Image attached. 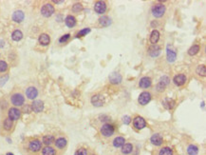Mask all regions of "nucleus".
<instances>
[{
    "mask_svg": "<svg viewBox=\"0 0 206 155\" xmlns=\"http://www.w3.org/2000/svg\"><path fill=\"white\" fill-rule=\"evenodd\" d=\"M24 18H25V13H24V12L21 11V10L15 11L12 13V21L15 23H21L24 20Z\"/></svg>",
    "mask_w": 206,
    "mask_h": 155,
    "instance_id": "obj_20",
    "label": "nucleus"
},
{
    "mask_svg": "<svg viewBox=\"0 0 206 155\" xmlns=\"http://www.w3.org/2000/svg\"><path fill=\"white\" fill-rule=\"evenodd\" d=\"M115 133V127L112 124L105 123L103 124L100 128V134L102 135L104 138H110L112 137Z\"/></svg>",
    "mask_w": 206,
    "mask_h": 155,
    "instance_id": "obj_3",
    "label": "nucleus"
},
{
    "mask_svg": "<svg viewBox=\"0 0 206 155\" xmlns=\"http://www.w3.org/2000/svg\"><path fill=\"white\" fill-rule=\"evenodd\" d=\"M91 104L94 107H102L104 104V97L102 94H94L91 97Z\"/></svg>",
    "mask_w": 206,
    "mask_h": 155,
    "instance_id": "obj_14",
    "label": "nucleus"
},
{
    "mask_svg": "<svg viewBox=\"0 0 206 155\" xmlns=\"http://www.w3.org/2000/svg\"><path fill=\"white\" fill-rule=\"evenodd\" d=\"M6 155H14V154H13V153H12V152H8Z\"/></svg>",
    "mask_w": 206,
    "mask_h": 155,
    "instance_id": "obj_47",
    "label": "nucleus"
},
{
    "mask_svg": "<svg viewBox=\"0 0 206 155\" xmlns=\"http://www.w3.org/2000/svg\"><path fill=\"white\" fill-rule=\"evenodd\" d=\"M150 142L152 145H154L156 147H161L164 144V137L160 133H154L150 138Z\"/></svg>",
    "mask_w": 206,
    "mask_h": 155,
    "instance_id": "obj_15",
    "label": "nucleus"
},
{
    "mask_svg": "<svg viewBox=\"0 0 206 155\" xmlns=\"http://www.w3.org/2000/svg\"><path fill=\"white\" fill-rule=\"evenodd\" d=\"M108 78H109V82L113 85L121 84V82L123 80V77L119 72H112V73L109 75Z\"/></svg>",
    "mask_w": 206,
    "mask_h": 155,
    "instance_id": "obj_22",
    "label": "nucleus"
},
{
    "mask_svg": "<svg viewBox=\"0 0 206 155\" xmlns=\"http://www.w3.org/2000/svg\"><path fill=\"white\" fill-rule=\"evenodd\" d=\"M161 53V47L156 45H152L151 47H149L148 49V54L152 57H157Z\"/></svg>",
    "mask_w": 206,
    "mask_h": 155,
    "instance_id": "obj_26",
    "label": "nucleus"
},
{
    "mask_svg": "<svg viewBox=\"0 0 206 155\" xmlns=\"http://www.w3.org/2000/svg\"><path fill=\"white\" fill-rule=\"evenodd\" d=\"M91 155H96V154H91Z\"/></svg>",
    "mask_w": 206,
    "mask_h": 155,
    "instance_id": "obj_48",
    "label": "nucleus"
},
{
    "mask_svg": "<svg viewBox=\"0 0 206 155\" xmlns=\"http://www.w3.org/2000/svg\"><path fill=\"white\" fill-rule=\"evenodd\" d=\"M166 87H167L166 85H164V83H161V81H159V83H158L156 86V90L159 91V93H164L166 89Z\"/></svg>",
    "mask_w": 206,
    "mask_h": 155,
    "instance_id": "obj_40",
    "label": "nucleus"
},
{
    "mask_svg": "<svg viewBox=\"0 0 206 155\" xmlns=\"http://www.w3.org/2000/svg\"><path fill=\"white\" fill-rule=\"evenodd\" d=\"M123 124H126V125H129V124H130V122H131L130 116H128V115L123 116Z\"/></svg>",
    "mask_w": 206,
    "mask_h": 155,
    "instance_id": "obj_44",
    "label": "nucleus"
},
{
    "mask_svg": "<svg viewBox=\"0 0 206 155\" xmlns=\"http://www.w3.org/2000/svg\"><path fill=\"white\" fill-rule=\"evenodd\" d=\"M158 155H174V151L170 147H161L158 151Z\"/></svg>",
    "mask_w": 206,
    "mask_h": 155,
    "instance_id": "obj_30",
    "label": "nucleus"
},
{
    "mask_svg": "<svg viewBox=\"0 0 206 155\" xmlns=\"http://www.w3.org/2000/svg\"><path fill=\"white\" fill-rule=\"evenodd\" d=\"M151 85H152V79L148 76L142 77L140 81H139V87L141 89H148L150 88Z\"/></svg>",
    "mask_w": 206,
    "mask_h": 155,
    "instance_id": "obj_19",
    "label": "nucleus"
},
{
    "mask_svg": "<svg viewBox=\"0 0 206 155\" xmlns=\"http://www.w3.org/2000/svg\"><path fill=\"white\" fill-rule=\"evenodd\" d=\"M14 129V122L9 117H6L2 122V130L7 133H11Z\"/></svg>",
    "mask_w": 206,
    "mask_h": 155,
    "instance_id": "obj_9",
    "label": "nucleus"
},
{
    "mask_svg": "<svg viewBox=\"0 0 206 155\" xmlns=\"http://www.w3.org/2000/svg\"><path fill=\"white\" fill-rule=\"evenodd\" d=\"M31 110L35 113L42 112L44 109V102L41 100H33V102L31 104Z\"/></svg>",
    "mask_w": 206,
    "mask_h": 155,
    "instance_id": "obj_12",
    "label": "nucleus"
},
{
    "mask_svg": "<svg viewBox=\"0 0 206 155\" xmlns=\"http://www.w3.org/2000/svg\"><path fill=\"white\" fill-rule=\"evenodd\" d=\"M166 57H167V61L169 63H173L176 61L177 59V52L176 51L172 48L170 45L167 46V49H166Z\"/></svg>",
    "mask_w": 206,
    "mask_h": 155,
    "instance_id": "obj_16",
    "label": "nucleus"
},
{
    "mask_svg": "<svg viewBox=\"0 0 206 155\" xmlns=\"http://www.w3.org/2000/svg\"><path fill=\"white\" fill-rule=\"evenodd\" d=\"M26 96L30 100H35V98L38 96V90L33 86L28 87L26 90Z\"/></svg>",
    "mask_w": 206,
    "mask_h": 155,
    "instance_id": "obj_17",
    "label": "nucleus"
},
{
    "mask_svg": "<svg viewBox=\"0 0 206 155\" xmlns=\"http://www.w3.org/2000/svg\"><path fill=\"white\" fill-rule=\"evenodd\" d=\"M53 3L54 4H62V3H64V1H57V0H54Z\"/></svg>",
    "mask_w": 206,
    "mask_h": 155,
    "instance_id": "obj_46",
    "label": "nucleus"
},
{
    "mask_svg": "<svg viewBox=\"0 0 206 155\" xmlns=\"http://www.w3.org/2000/svg\"><path fill=\"white\" fill-rule=\"evenodd\" d=\"M38 42L41 46H49L50 43V37L47 33H41L38 37Z\"/></svg>",
    "mask_w": 206,
    "mask_h": 155,
    "instance_id": "obj_23",
    "label": "nucleus"
},
{
    "mask_svg": "<svg viewBox=\"0 0 206 155\" xmlns=\"http://www.w3.org/2000/svg\"><path fill=\"white\" fill-rule=\"evenodd\" d=\"M70 38V35L69 33H66V35H62L60 38H59V43L60 44H65V43H66Z\"/></svg>",
    "mask_w": 206,
    "mask_h": 155,
    "instance_id": "obj_41",
    "label": "nucleus"
},
{
    "mask_svg": "<svg viewBox=\"0 0 206 155\" xmlns=\"http://www.w3.org/2000/svg\"><path fill=\"white\" fill-rule=\"evenodd\" d=\"M160 81L161 82V83H164V85L166 86H168L169 83H170V79H169V77L168 76H166V75H164L161 77V78L160 79Z\"/></svg>",
    "mask_w": 206,
    "mask_h": 155,
    "instance_id": "obj_42",
    "label": "nucleus"
},
{
    "mask_svg": "<svg viewBox=\"0 0 206 155\" xmlns=\"http://www.w3.org/2000/svg\"><path fill=\"white\" fill-rule=\"evenodd\" d=\"M160 40V32L159 31L157 30H153L151 35H150V38H149V41L152 45H156L158 42Z\"/></svg>",
    "mask_w": 206,
    "mask_h": 155,
    "instance_id": "obj_28",
    "label": "nucleus"
},
{
    "mask_svg": "<svg viewBox=\"0 0 206 155\" xmlns=\"http://www.w3.org/2000/svg\"><path fill=\"white\" fill-rule=\"evenodd\" d=\"M22 38H23V32L20 30H15V31L12 32V39L13 41L18 42V41L22 40Z\"/></svg>",
    "mask_w": 206,
    "mask_h": 155,
    "instance_id": "obj_32",
    "label": "nucleus"
},
{
    "mask_svg": "<svg viewBox=\"0 0 206 155\" xmlns=\"http://www.w3.org/2000/svg\"><path fill=\"white\" fill-rule=\"evenodd\" d=\"M55 141V136L53 134H46L42 137L41 142L45 146H52Z\"/></svg>",
    "mask_w": 206,
    "mask_h": 155,
    "instance_id": "obj_21",
    "label": "nucleus"
},
{
    "mask_svg": "<svg viewBox=\"0 0 206 155\" xmlns=\"http://www.w3.org/2000/svg\"><path fill=\"white\" fill-rule=\"evenodd\" d=\"M151 98H152V95L150 93H148V91H142V93L140 94V96H139L138 102L142 106H145L150 102Z\"/></svg>",
    "mask_w": 206,
    "mask_h": 155,
    "instance_id": "obj_10",
    "label": "nucleus"
},
{
    "mask_svg": "<svg viewBox=\"0 0 206 155\" xmlns=\"http://www.w3.org/2000/svg\"><path fill=\"white\" fill-rule=\"evenodd\" d=\"M40 12H41V14L44 17H50L54 13L55 9H54L53 5H52L51 3H45L41 7V11Z\"/></svg>",
    "mask_w": 206,
    "mask_h": 155,
    "instance_id": "obj_7",
    "label": "nucleus"
},
{
    "mask_svg": "<svg viewBox=\"0 0 206 155\" xmlns=\"http://www.w3.org/2000/svg\"><path fill=\"white\" fill-rule=\"evenodd\" d=\"M200 51V47L199 46V45H193L192 47L190 48V49L188 50V54L190 55V56H194V55H196L197 54V53H199V51Z\"/></svg>",
    "mask_w": 206,
    "mask_h": 155,
    "instance_id": "obj_36",
    "label": "nucleus"
},
{
    "mask_svg": "<svg viewBox=\"0 0 206 155\" xmlns=\"http://www.w3.org/2000/svg\"><path fill=\"white\" fill-rule=\"evenodd\" d=\"M100 118H101V121H103V122H105V123H107V121H109L110 120V117H109V116H107V115H100ZM104 123V124H105Z\"/></svg>",
    "mask_w": 206,
    "mask_h": 155,
    "instance_id": "obj_45",
    "label": "nucleus"
},
{
    "mask_svg": "<svg viewBox=\"0 0 206 155\" xmlns=\"http://www.w3.org/2000/svg\"><path fill=\"white\" fill-rule=\"evenodd\" d=\"M165 12H166V7H165V5H164L162 3H156L153 5L151 8L152 15L156 18L162 17L164 15Z\"/></svg>",
    "mask_w": 206,
    "mask_h": 155,
    "instance_id": "obj_4",
    "label": "nucleus"
},
{
    "mask_svg": "<svg viewBox=\"0 0 206 155\" xmlns=\"http://www.w3.org/2000/svg\"><path fill=\"white\" fill-rule=\"evenodd\" d=\"M42 142L36 137H28L21 144L22 151L27 155H37L42 149Z\"/></svg>",
    "mask_w": 206,
    "mask_h": 155,
    "instance_id": "obj_1",
    "label": "nucleus"
},
{
    "mask_svg": "<svg viewBox=\"0 0 206 155\" xmlns=\"http://www.w3.org/2000/svg\"><path fill=\"white\" fill-rule=\"evenodd\" d=\"M53 145L58 152H64L66 151V147H68V139L65 136H59V137L55 138Z\"/></svg>",
    "mask_w": 206,
    "mask_h": 155,
    "instance_id": "obj_5",
    "label": "nucleus"
},
{
    "mask_svg": "<svg viewBox=\"0 0 206 155\" xmlns=\"http://www.w3.org/2000/svg\"><path fill=\"white\" fill-rule=\"evenodd\" d=\"M22 115V111L19 109L18 108H15V107H12L8 109L7 112V117H9L11 120H12L13 122L14 121H17L21 118Z\"/></svg>",
    "mask_w": 206,
    "mask_h": 155,
    "instance_id": "obj_6",
    "label": "nucleus"
},
{
    "mask_svg": "<svg viewBox=\"0 0 206 155\" xmlns=\"http://www.w3.org/2000/svg\"><path fill=\"white\" fill-rule=\"evenodd\" d=\"M162 107L166 109H173L176 106V101L172 98H164L162 100Z\"/></svg>",
    "mask_w": 206,
    "mask_h": 155,
    "instance_id": "obj_24",
    "label": "nucleus"
},
{
    "mask_svg": "<svg viewBox=\"0 0 206 155\" xmlns=\"http://www.w3.org/2000/svg\"><path fill=\"white\" fill-rule=\"evenodd\" d=\"M9 71V65L6 61L0 60V74H4Z\"/></svg>",
    "mask_w": 206,
    "mask_h": 155,
    "instance_id": "obj_35",
    "label": "nucleus"
},
{
    "mask_svg": "<svg viewBox=\"0 0 206 155\" xmlns=\"http://www.w3.org/2000/svg\"><path fill=\"white\" fill-rule=\"evenodd\" d=\"M145 127H146V122L142 117H141V116H136V117L133 118V128L134 129H136L137 131L145 129Z\"/></svg>",
    "mask_w": 206,
    "mask_h": 155,
    "instance_id": "obj_8",
    "label": "nucleus"
},
{
    "mask_svg": "<svg viewBox=\"0 0 206 155\" xmlns=\"http://www.w3.org/2000/svg\"><path fill=\"white\" fill-rule=\"evenodd\" d=\"M199 148L198 146H196L194 144H191L187 147V153L189 155H198Z\"/></svg>",
    "mask_w": 206,
    "mask_h": 155,
    "instance_id": "obj_33",
    "label": "nucleus"
},
{
    "mask_svg": "<svg viewBox=\"0 0 206 155\" xmlns=\"http://www.w3.org/2000/svg\"><path fill=\"white\" fill-rule=\"evenodd\" d=\"M126 144V138L123 137V136H117L113 139L112 141V145L114 148H121L123 145Z\"/></svg>",
    "mask_w": 206,
    "mask_h": 155,
    "instance_id": "obj_25",
    "label": "nucleus"
},
{
    "mask_svg": "<svg viewBox=\"0 0 206 155\" xmlns=\"http://www.w3.org/2000/svg\"><path fill=\"white\" fill-rule=\"evenodd\" d=\"M107 3H105L104 1H102V0L96 1L94 4V11L98 14H104L105 12H107Z\"/></svg>",
    "mask_w": 206,
    "mask_h": 155,
    "instance_id": "obj_11",
    "label": "nucleus"
},
{
    "mask_svg": "<svg viewBox=\"0 0 206 155\" xmlns=\"http://www.w3.org/2000/svg\"><path fill=\"white\" fill-rule=\"evenodd\" d=\"M74 155H88V151L85 147H79L74 153Z\"/></svg>",
    "mask_w": 206,
    "mask_h": 155,
    "instance_id": "obj_37",
    "label": "nucleus"
},
{
    "mask_svg": "<svg viewBox=\"0 0 206 155\" xmlns=\"http://www.w3.org/2000/svg\"><path fill=\"white\" fill-rule=\"evenodd\" d=\"M9 101H11V104L18 108V107H22L25 104V96L23 93H19V91H15L11 94V97H9Z\"/></svg>",
    "mask_w": 206,
    "mask_h": 155,
    "instance_id": "obj_2",
    "label": "nucleus"
},
{
    "mask_svg": "<svg viewBox=\"0 0 206 155\" xmlns=\"http://www.w3.org/2000/svg\"><path fill=\"white\" fill-rule=\"evenodd\" d=\"M186 81H187V77H186V75L183 74V73L177 74V75L174 77V79H173L174 84H175L176 86H178V87L183 86V85L186 83Z\"/></svg>",
    "mask_w": 206,
    "mask_h": 155,
    "instance_id": "obj_18",
    "label": "nucleus"
},
{
    "mask_svg": "<svg viewBox=\"0 0 206 155\" xmlns=\"http://www.w3.org/2000/svg\"><path fill=\"white\" fill-rule=\"evenodd\" d=\"M65 23H66V27L73 28V27L76 26V23H77V21H76L75 16H73V15H68V16L66 17V19H65Z\"/></svg>",
    "mask_w": 206,
    "mask_h": 155,
    "instance_id": "obj_31",
    "label": "nucleus"
},
{
    "mask_svg": "<svg viewBox=\"0 0 206 155\" xmlns=\"http://www.w3.org/2000/svg\"><path fill=\"white\" fill-rule=\"evenodd\" d=\"M22 107H23V109H22L21 111H23L24 113H30L31 111H32L31 108V105H24Z\"/></svg>",
    "mask_w": 206,
    "mask_h": 155,
    "instance_id": "obj_43",
    "label": "nucleus"
},
{
    "mask_svg": "<svg viewBox=\"0 0 206 155\" xmlns=\"http://www.w3.org/2000/svg\"><path fill=\"white\" fill-rule=\"evenodd\" d=\"M196 73L200 77H205L206 75V68L205 65H199L198 66L197 70H196Z\"/></svg>",
    "mask_w": 206,
    "mask_h": 155,
    "instance_id": "obj_34",
    "label": "nucleus"
},
{
    "mask_svg": "<svg viewBox=\"0 0 206 155\" xmlns=\"http://www.w3.org/2000/svg\"><path fill=\"white\" fill-rule=\"evenodd\" d=\"M90 28H85L83 29V30H81L80 32H77V35H76V37H83V36H85L88 35V33L90 32Z\"/></svg>",
    "mask_w": 206,
    "mask_h": 155,
    "instance_id": "obj_39",
    "label": "nucleus"
},
{
    "mask_svg": "<svg viewBox=\"0 0 206 155\" xmlns=\"http://www.w3.org/2000/svg\"><path fill=\"white\" fill-rule=\"evenodd\" d=\"M98 22H99V25L101 27H108V26L111 25V23H112L111 19L107 15H103V16L100 17Z\"/></svg>",
    "mask_w": 206,
    "mask_h": 155,
    "instance_id": "obj_29",
    "label": "nucleus"
},
{
    "mask_svg": "<svg viewBox=\"0 0 206 155\" xmlns=\"http://www.w3.org/2000/svg\"><path fill=\"white\" fill-rule=\"evenodd\" d=\"M133 149H134V147H133V145L131 143H126L121 148V152L123 155H129V154L132 153Z\"/></svg>",
    "mask_w": 206,
    "mask_h": 155,
    "instance_id": "obj_27",
    "label": "nucleus"
},
{
    "mask_svg": "<svg viewBox=\"0 0 206 155\" xmlns=\"http://www.w3.org/2000/svg\"><path fill=\"white\" fill-rule=\"evenodd\" d=\"M39 155H59L57 149L52 146H45L43 147Z\"/></svg>",
    "mask_w": 206,
    "mask_h": 155,
    "instance_id": "obj_13",
    "label": "nucleus"
},
{
    "mask_svg": "<svg viewBox=\"0 0 206 155\" xmlns=\"http://www.w3.org/2000/svg\"><path fill=\"white\" fill-rule=\"evenodd\" d=\"M83 9H84L83 5L81 3H75L72 6V8H71V11H72V12H74V13H79L83 11Z\"/></svg>",
    "mask_w": 206,
    "mask_h": 155,
    "instance_id": "obj_38",
    "label": "nucleus"
}]
</instances>
